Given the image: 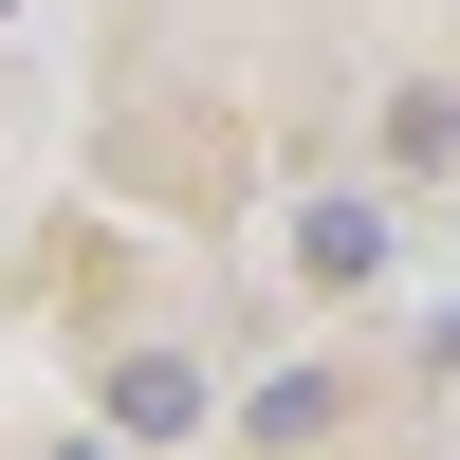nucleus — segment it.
<instances>
[{
  "label": "nucleus",
  "mask_w": 460,
  "mask_h": 460,
  "mask_svg": "<svg viewBox=\"0 0 460 460\" xmlns=\"http://www.w3.org/2000/svg\"><path fill=\"white\" fill-rule=\"evenodd\" d=\"M295 277H314V295L387 277V203H368V184H332V203H295Z\"/></svg>",
  "instance_id": "f257e3e1"
},
{
  "label": "nucleus",
  "mask_w": 460,
  "mask_h": 460,
  "mask_svg": "<svg viewBox=\"0 0 460 460\" xmlns=\"http://www.w3.org/2000/svg\"><path fill=\"white\" fill-rule=\"evenodd\" d=\"M56 460H111V442H56Z\"/></svg>",
  "instance_id": "7ed1b4c3"
},
{
  "label": "nucleus",
  "mask_w": 460,
  "mask_h": 460,
  "mask_svg": "<svg viewBox=\"0 0 460 460\" xmlns=\"http://www.w3.org/2000/svg\"><path fill=\"white\" fill-rule=\"evenodd\" d=\"M111 424H129V442H184V424H203V368H184V350H129V368H111Z\"/></svg>",
  "instance_id": "f03ea898"
}]
</instances>
